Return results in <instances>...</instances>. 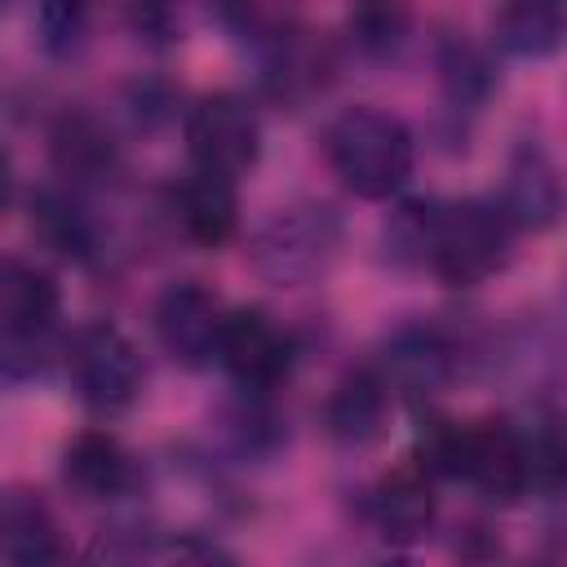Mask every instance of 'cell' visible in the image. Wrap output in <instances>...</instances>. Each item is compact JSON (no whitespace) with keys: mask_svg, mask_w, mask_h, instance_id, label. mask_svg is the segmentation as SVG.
<instances>
[{"mask_svg":"<svg viewBox=\"0 0 567 567\" xmlns=\"http://www.w3.org/2000/svg\"><path fill=\"white\" fill-rule=\"evenodd\" d=\"M323 159L350 195L390 199L412 177L416 137L394 111L354 102L323 124Z\"/></svg>","mask_w":567,"mask_h":567,"instance_id":"cell-1","label":"cell"},{"mask_svg":"<svg viewBox=\"0 0 567 567\" xmlns=\"http://www.w3.org/2000/svg\"><path fill=\"white\" fill-rule=\"evenodd\" d=\"M514 252V226L496 199H452L434 204L425 266L447 288H474L505 270Z\"/></svg>","mask_w":567,"mask_h":567,"instance_id":"cell-2","label":"cell"},{"mask_svg":"<svg viewBox=\"0 0 567 567\" xmlns=\"http://www.w3.org/2000/svg\"><path fill=\"white\" fill-rule=\"evenodd\" d=\"M341 248V217L328 204H288L275 208L248 244V257L261 279L279 288L315 284Z\"/></svg>","mask_w":567,"mask_h":567,"instance_id":"cell-3","label":"cell"},{"mask_svg":"<svg viewBox=\"0 0 567 567\" xmlns=\"http://www.w3.org/2000/svg\"><path fill=\"white\" fill-rule=\"evenodd\" d=\"M62 315V288L58 279L27 261V257H4L0 266V363L9 381H27L44 368V341Z\"/></svg>","mask_w":567,"mask_h":567,"instance_id":"cell-4","label":"cell"},{"mask_svg":"<svg viewBox=\"0 0 567 567\" xmlns=\"http://www.w3.org/2000/svg\"><path fill=\"white\" fill-rule=\"evenodd\" d=\"M66 377H71L75 399L89 412L115 416L133 408L146 372H142V354L128 341V332L106 319H93V323H80L66 341Z\"/></svg>","mask_w":567,"mask_h":567,"instance_id":"cell-5","label":"cell"},{"mask_svg":"<svg viewBox=\"0 0 567 567\" xmlns=\"http://www.w3.org/2000/svg\"><path fill=\"white\" fill-rule=\"evenodd\" d=\"M186 151H190L195 168H204V173H217L230 182L244 177L261 159L257 106L235 89L204 93L186 111Z\"/></svg>","mask_w":567,"mask_h":567,"instance_id":"cell-6","label":"cell"},{"mask_svg":"<svg viewBox=\"0 0 567 567\" xmlns=\"http://www.w3.org/2000/svg\"><path fill=\"white\" fill-rule=\"evenodd\" d=\"M461 368V350L447 328L430 319H403L394 323L377 346V372L390 390L408 399H434L452 385Z\"/></svg>","mask_w":567,"mask_h":567,"instance_id":"cell-7","label":"cell"},{"mask_svg":"<svg viewBox=\"0 0 567 567\" xmlns=\"http://www.w3.org/2000/svg\"><path fill=\"white\" fill-rule=\"evenodd\" d=\"M456 478L470 483L487 505H518L527 496V487L536 483L532 447L501 416L465 421V443H461V470H456Z\"/></svg>","mask_w":567,"mask_h":567,"instance_id":"cell-8","label":"cell"},{"mask_svg":"<svg viewBox=\"0 0 567 567\" xmlns=\"http://www.w3.org/2000/svg\"><path fill=\"white\" fill-rule=\"evenodd\" d=\"M155 337L164 346V354L182 368H204L217 359V341H221V323H226V306L217 301V292L199 279H173L159 297H155Z\"/></svg>","mask_w":567,"mask_h":567,"instance_id":"cell-9","label":"cell"},{"mask_svg":"<svg viewBox=\"0 0 567 567\" xmlns=\"http://www.w3.org/2000/svg\"><path fill=\"white\" fill-rule=\"evenodd\" d=\"M217 363L244 385V390H275L292 368V341L288 332L261 310V306H235L226 310Z\"/></svg>","mask_w":567,"mask_h":567,"instance_id":"cell-10","label":"cell"},{"mask_svg":"<svg viewBox=\"0 0 567 567\" xmlns=\"http://www.w3.org/2000/svg\"><path fill=\"white\" fill-rule=\"evenodd\" d=\"M501 213L509 217L514 230H549L567 213V186L558 164L545 155L540 142H518L509 164H505V186H501Z\"/></svg>","mask_w":567,"mask_h":567,"instance_id":"cell-11","label":"cell"},{"mask_svg":"<svg viewBox=\"0 0 567 567\" xmlns=\"http://www.w3.org/2000/svg\"><path fill=\"white\" fill-rule=\"evenodd\" d=\"M434 514H439L434 474L416 456L385 470L368 496V518L390 545H416L434 527Z\"/></svg>","mask_w":567,"mask_h":567,"instance_id":"cell-12","label":"cell"},{"mask_svg":"<svg viewBox=\"0 0 567 567\" xmlns=\"http://www.w3.org/2000/svg\"><path fill=\"white\" fill-rule=\"evenodd\" d=\"M62 478L80 501H120L137 487V456L111 430H80L62 447Z\"/></svg>","mask_w":567,"mask_h":567,"instance_id":"cell-13","label":"cell"},{"mask_svg":"<svg viewBox=\"0 0 567 567\" xmlns=\"http://www.w3.org/2000/svg\"><path fill=\"white\" fill-rule=\"evenodd\" d=\"M168 208H173L177 230L195 248H226L235 239V230H239V195H235V182L230 177H217V173H204V168H190L173 186Z\"/></svg>","mask_w":567,"mask_h":567,"instance_id":"cell-14","label":"cell"},{"mask_svg":"<svg viewBox=\"0 0 567 567\" xmlns=\"http://www.w3.org/2000/svg\"><path fill=\"white\" fill-rule=\"evenodd\" d=\"M49 155H53V168L75 186L111 182L120 173V146L111 128L93 111H80V106L62 111L49 124Z\"/></svg>","mask_w":567,"mask_h":567,"instance_id":"cell-15","label":"cell"},{"mask_svg":"<svg viewBox=\"0 0 567 567\" xmlns=\"http://www.w3.org/2000/svg\"><path fill=\"white\" fill-rule=\"evenodd\" d=\"M0 549L4 567H58L62 563V532L49 501L35 487L13 483L0 501Z\"/></svg>","mask_w":567,"mask_h":567,"instance_id":"cell-16","label":"cell"},{"mask_svg":"<svg viewBox=\"0 0 567 567\" xmlns=\"http://www.w3.org/2000/svg\"><path fill=\"white\" fill-rule=\"evenodd\" d=\"M390 385L377 368H350L323 399V430L341 447H368L385 430Z\"/></svg>","mask_w":567,"mask_h":567,"instance_id":"cell-17","label":"cell"},{"mask_svg":"<svg viewBox=\"0 0 567 567\" xmlns=\"http://www.w3.org/2000/svg\"><path fill=\"white\" fill-rule=\"evenodd\" d=\"M31 235L66 261H89L97 252L93 213L75 199V190H62V186H44L31 195Z\"/></svg>","mask_w":567,"mask_h":567,"instance_id":"cell-18","label":"cell"},{"mask_svg":"<svg viewBox=\"0 0 567 567\" xmlns=\"http://www.w3.org/2000/svg\"><path fill=\"white\" fill-rule=\"evenodd\" d=\"M492 44L509 58H554L567 44V9L545 4V0H523V4H501L492 13Z\"/></svg>","mask_w":567,"mask_h":567,"instance_id":"cell-19","label":"cell"},{"mask_svg":"<svg viewBox=\"0 0 567 567\" xmlns=\"http://www.w3.org/2000/svg\"><path fill=\"white\" fill-rule=\"evenodd\" d=\"M434 71L439 89L452 111H478L496 93V66L483 44H474L465 31H447L434 44Z\"/></svg>","mask_w":567,"mask_h":567,"instance_id":"cell-20","label":"cell"},{"mask_svg":"<svg viewBox=\"0 0 567 567\" xmlns=\"http://www.w3.org/2000/svg\"><path fill=\"white\" fill-rule=\"evenodd\" d=\"M412 13L394 4H363L346 18V40L363 62H390L408 44Z\"/></svg>","mask_w":567,"mask_h":567,"instance_id":"cell-21","label":"cell"},{"mask_svg":"<svg viewBox=\"0 0 567 567\" xmlns=\"http://www.w3.org/2000/svg\"><path fill=\"white\" fill-rule=\"evenodd\" d=\"M230 439H235V447L248 452V456H270V452L284 447L288 430H284L279 412H270V408L261 403V394L248 390V399H239V403L230 408Z\"/></svg>","mask_w":567,"mask_h":567,"instance_id":"cell-22","label":"cell"},{"mask_svg":"<svg viewBox=\"0 0 567 567\" xmlns=\"http://www.w3.org/2000/svg\"><path fill=\"white\" fill-rule=\"evenodd\" d=\"M35 35H40L44 53L75 58L89 44V13H84V4H40L35 9Z\"/></svg>","mask_w":567,"mask_h":567,"instance_id":"cell-23","label":"cell"},{"mask_svg":"<svg viewBox=\"0 0 567 567\" xmlns=\"http://www.w3.org/2000/svg\"><path fill=\"white\" fill-rule=\"evenodd\" d=\"M430 221H434V204L412 199L403 204L390 221H385V244L394 261H425V244H430Z\"/></svg>","mask_w":567,"mask_h":567,"instance_id":"cell-24","label":"cell"},{"mask_svg":"<svg viewBox=\"0 0 567 567\" xmlns=\"http://www.w3.org/2000/svg\"><path fill=\"white\" fill-rule=\"evenodd\" d=\"M532 447V470L545 483H567V416H554L536 439H527Z\"/></svg>","mask_w":567,"mask_h":567,"instance_id":"cell-25","label":"cell"},{"mask_svg":"<svg viewBox=\"0 0 567 567\" xmlns=\"http://www.w3.org/2000/svg\"><path fill=\"white\" fill-rule=\"evenodd\" d=\"M164 567H239V558L208 536H177L164 549Z\"/></svg>","mask_w":567,"mask_h":567,"instance_id":"cell-26","label":"cell"},{"mask_svg":"<svg viewBox=\"0 0 567 567\" xmlns=\"http://www.w3.org/2000/svg\"><path fill=\"white\" fill-rule=\"evenodd\" d=\"M128 22L142 31L146 44H173V40H182V35H177V18H173V9H155V4H146V9H128Z\"/></svg>","mask_w":567,"mask_h":567,"instance_id":"cell-27","label":"cell"},{"mask_svg":"<svg viewBox=\"0 0 567 567\" xmlns=\"http://www.w3.org/2000/svg\"><path fill=\"white\" fill-rule=\"evenodd\" d=\"M372 567H408V563H372Z\"/></svg>","mask_w":567,"mask_h":567,"instance_id":"cell-28","label":"cell"}]
</instances>
